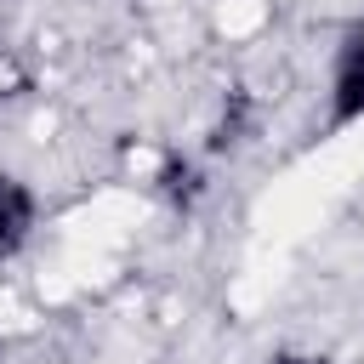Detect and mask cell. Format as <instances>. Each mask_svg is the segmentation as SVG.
<instances>
[{
    "label": "cell",
    "mask_w": 364,
    "mask_h": 364,
    "mask_svg": "<svg viewBox=\"0 0 364 364\" xmlns=\"http://www.w3.org/2000/svg\"><path fill=\"white\" fill-rule=\"evenodd\" d=\"M364 125V23H353L330 63V131Z\"/></svg>",
    "instance_id": "1"
},
{
    "label": "cell",
    "mask_w": 364,
    "mask_h": 364,
    "mask_svg": "<svg viewBox=\"0 0 364 364\" xmlns=\"http://www.w3.org/2000/svg\"><path fill=\"white\" fill-rule=\"evenodd\" d=\"M34 222H40V199H34V188H28L17 171H0V256L23 250L28 233H34Z\"/></svg>",
    "instance_id": "2"
},
{
    "label": "cell",
    "mask_w": 364,
    "mask_h": 364,
    "mask_svg": "<svg viewBox=\"0 0 364 364\" xmlns=\"http://www.w3.org/2000/svg\"><path fill=\"white\" fill-rule=\"evenodd\" d=\"M159 199L171 205V210H188V205H199V193H205V171H199V159H182V154H171L165 165H159Z\"/></svg>",
    "instance_id": "3"
},
{
    "label": "cell",
    "mask_w": 364,
    "mask_h": 364,
    "mask_svg": "<svg viewBox=\"0 0 364 364\" xmlns=\"http://www.w3.org/2000/svg\"><path fill=\"white\" fill-rule=\"evenodd\" d=\"M6 85H17V74H11V63H6V46H0V97H6Z\"/></svg>",
    "instance_id": "4"
},
{
    "label": "cell",
    "mask_w": 364,
    "mask_h": 364,
    "mask_svg": "<svg viewBox=\"0 0 364 364\" xmlns=\"http://www.w3.org/2000/svg\"><path fill=\"white\" fill-rule=\"evenodd\" d=\"M273 364H318V358H296V353H284V358H273Z\"/></svg>",
    "instance_id": "5"
}]
</instances>
